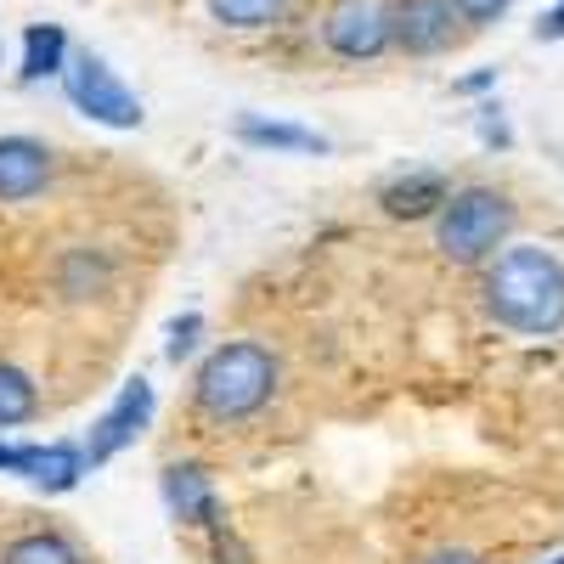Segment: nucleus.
Wrapping results in <instances>:
<instances>
[{
	"instance_id": "nucleus-21",
	"label": "nucleus",
	"mask_w": 564,
	"mask_h": 564,
	"mask_svg": "<svg viewBox=\"0 0 564 564\" xmlns=\"http://www.w3.org/2000/svg\"><path fill=\"white\" fill-rule=\"evenodd\" d=\"M536 40H564V0H558V7L536 23Z\"/></svg>"
},
{
	"instance_id": "nucleus-17",
	"label": "nucleus",
	"mask_w": 564,
	"mask_h": 564,
	"mask_svg": "<svg viewBox=\"0 0 564 564\" xmlns=\"http://www.w3.org/2000/svg\"><path fill=\"white\" fill-rule=\"evenodd\" d=\"M198 327H204V316H198V311L175 316V322H170V345H164V356H170V361H186V356H193V345H198Z\"/></svg>"
},
{
	"instance_id": "nucleus-1",
	"label": "nucleus",
	"mask_w": 564,
	"mask_h": 564,
	"mask_svg": "<svg viewBox=\"0 0 564 564\" xmlns=\"http://www.w3.org/2000/svg\"><path fill=\"white\" fill-rule=\"evenodd\" d=\"M486 311L502 327H513V334H531V339L558 334L564 327V265L536 243L497 254V265L486 271Z\"/></svg>"
},
{
	"instance_id": "nucleus-18",
	"label": "nucleus",
	"mask_w": 564,
	"mask_h": 564,
	"mask_svg": "<svg viewBox=\"0 0 564 564\" xmlns=\"http://www.w3.org/2000/svg\"><path fill=\"white\" fill-rule=\"evenodd\" d=\"M457 12H463V23H491L508 12V0H457Z\"/></svg>"
},
{
	"instance_id": "nucleus-22",
	"label": "nucleus",
	"mask_w": 564,
	"mask_h": 564,
	"mask_svg": "<svg viewBox=\"0 0 564 564\" xmlns=\"http://www.w3.org/2000/svg\"><path fill=\"white\" fill-rule=\"evenodd\" d=\"M486 85H491V74H468V79H457L463 97H475V90H486Z\"/></svg>"
},
{
	"instance_id": "nucleus-14",
	"label": "nucleus",
	"mask_w": 564,
	"mask_h": 564,
	"mask_svg": "<svg viewBox=\"0 0 564 564\" xmlns=\"http://www.w3.org/2000/svg\"><path fill=\"white\" fill-rule=\"evenodd\" d=\"M0 564H85V558H79L63 536H52V531H29V536L7 542Z\"/></svg>"
},
{
	"instance_id": "nucleus-11",
	"label": "nucleus",
	"mask_w": 564,
	"mask_h": 564,
	"mask_svg": "<svg viewBox=\"0 0 564 564\" xmlns=\"http://www.w3.org/2000/svg\"><path fill=\"white\" fill-rule=\"evenodd\" d=\"M85 463H90V457H85L79 446H68V441H57V446H34L29 486H34V491H45V497H63V491H74V486H79Z\"/></svg>"
},
{
	"instance_id": "nucleus-13",
	"label": "nucleus",
	"mask_w": 564,
	"mask_h": 564,
	"mask_svg": "<svg viewBox=\"0 0 564 564\" xmlns=\"http://www.w3.org/2000/svg\"><path fill=\"white\" fill-rule=\"evenodd\" d=\"M68 68V34L57 23H34L23 34V79H52Z\"/></svg>"
},
{
	"instance_id": "nucleus-5",
	"label": "nucleus",
	"mask_w": 564,
	"mask_h": 564,
	"mask_svg": "<svg viewBox=\"0 0 564 564\" xmlns=\"http://www.w3.org/2000/svg\"><path fill=\"white\" fill-rule=\"evenodd\" d=\"M322 45L345 63H372L395 45V7L390 0H334V12L322 18Z\"/></svg>"
},
{
	"instance_id": "nucleus-20",
	"label": "nucleus",
	"mask_w": 564,
	"mask_h": 564,
	"mask_svg": "<svg viewBox=\"0 0 564 564\" xmlns=\"http://www.w3.org/2000/svg\"><path fill=\"white\" fill-rule=\"evenodd\" d=\"M480 135H486V148H508V124L497 119V108H480Z\"/></svg>"
},
{
	"instance_id": "nucleus-23",
	"label": "nucleus",
	"mask_w": 564,
	"mask_h": 564,
	"mask_svg": "<svg viewBox=\"0 0 564 564\" xmlns=\"http://www.w3.org/2000/svg\"><path fill=\"white\" fill-rule=\"evenodd\" d=\"M423 564H480L475 553H435V558H423Z\"/></svg>"
},
{
	"instance_id": "nucleus-15",
	"label": "nucleus",
	"mask_w": 564,
	"mask_h": 564,
	"mask_svg": "<svg viewBox=\"0 0 564 564\" xmlns=\"http://www.w3.org/2000/svg\"><path fill=\"white\" fill-rule=\"evenodd\" d=\"M34 412H40V390L29 384V372L0 367V430H18Z\"/></svg>"
},
{
	"instance_id": "nucleus-2",
	"label": "nucleus",
	"mask_w": 564,
	"mask_h": 564,
	"mask_svg": "<svg viewBox=\"0 0 564 564\" xmlns=\"http://www.w3.org/2000/svg\"><path fill=\"white\" fill-rule=\"evenodd\" d=\"M276 390V361L271 350L238 339V345H220L193 379V401L204 417L215 423H238V417H254Z\"/></svg>"
},
{
	"instance_id": "nucleus-10",
	"label": "nucleus",
	"mask_w": 564,
	"mask_h": 564,
	"mask_svg": "<svg viewBox=\"0 0 564 564\" xmlns=\"http://www.w3.org/2000/svg\"><path fill=\"white\" fill-rule=\"evenodd\" d=\"M446 198H452V181L441 175V170H412V175H395L384 193H379V204H384V215L390 220H423V215H441L446 209Z\"/></svg>"
},
{
	"instance_id": "nucleus-3",
	"label": "nucleus",
	"mask_w": 564,
	"mask_h": 564,
	"mask_svg": "<svg viewBox=\"0 0 564 564\" xmlns=\"http://www.w3.org/2000/svg\"><path fill=\"white\" fill-rule=\"evenodd\" d=\"M508 226H513V204L502 193H491V186H463L435 215V243L457 265H480L508 238Z\"/></svg>"
},
{
	"instance_id": "nucleus-12",
	"label": "nucleus",
	"mask_w": 564,
	"mask_h": 564,
	"mask_svg": "<svg viewBox=\"0 0 564 564\" xmlns=\"http://www.w3.org/2000/svg\"><path fill=\"white\" fill-rule=\"evenodd\" d=\"M238 141H249V148H271V153H327V141H322L316 130L276 124V119H254V113L238 119Z\"/></svg>"
},
{
	"instance_id": "nucleus-6",
	"label": "nucleus",
	"mask_w": 564,
	"mask_h": 564,
	"mask_svg": "<svg viewBox=\"0 0 564 564\" xmlns=\"http://www.w3.org/2000/svg\"><path fill=\"white\" fill-rule=\"evenodd\" d=\"M148 417H153V384H148V379H130V384L119 390V401H113L97 423H90V441H85L90 468L108 463V457H119L141 430H148Z\"/></svg>"
},
{
	"instance_id": "nucleus-19",
	"label": "nucleus",
	"mask_w": 564,
	"mask_h": 564,
	"mask_svg": "<svg viewBox=\"0 0 564 564\" xmlns=\"http://www.w3.org/2000/svg\"><path fill=\"white\" fill-rule=\"evenodd\" d=\"M34 446H0V475H29Z\"/></svg>"
},
{
	"instance_id": "nucleus-7",
	"label": "nucleus",
	"mask_w": 564,
	"mask_h": 564,
	"mask_svg": "<svg viewBox=\"0 0 564 564\" xmlns=\"http://www.w3.org/2000/svg\"><path fill=\"white\" fill-rule=\"evenodd\" d=\"M463 12L457 0H401L395 7V45L406 57H435L457 40Z\"/></svg>"
},
{
	"instance_id": "nucleus-9",
	"label": "nucleus",
	"mask_w": 564,
	"mask_h": 564,
	"mask_svg": "<svg viewBox=\"0 0 564 564\" xmlns=\"http://www.w3.org/2000/svg\"><path fill=\"white\" fill-rule=\"evenodd\" d=\"M164 502L181 525H198V531H220V502L215 486L198 463H170L164 468Z\"/></svg>"
},
{
	"instance_id": "nucleus-4",
	"label": "nucleus",
	"mask_w": 564,
	"mask_h": 564,
	"mask_svg": "<svg viewBox=\"0 0 564 564\" xmlns=\"http://www.w3.org/2000/svg\"><path fill=\"white\" fill-rule=\"evenodd\" d=\"M63 85H68V97H74V108H79L85 119H97V124H108V130H135V124H141V102H135V90H124V85H119V74H113L97 52L68 57Z\"/></svg>"
},
{
	"instance_id": "nucleus-24",
	"label": "nucleus",
	"mask_w": 564,
	"mask_h": 564,
	"mask_svg": "<svg viewBox=\"0 0 564 564\" xmlns=\"http://www.w3.org/2000/svg\"><path fill=\"white\" fill-rule=\"evenodd\" d=\"M553 564H564V553H558V558H553Z\"/></svg>"
},
{
	"instance_id": "nucleus-8",
	"label": "nucleus",
	"mask_w": 564,
	"mask_h": 564,
	"mask_svg": "<svg viewBox=\"0 0 564 564\" xmlns=\"http://www.w3.org/2000/svg\"><path fill=\"white\" fill-rule=\"evenodd\" d=\"M45 181H52V153L29 135H0V204L45 193Z\"/></svg>"
},
{
	"instance_id": "nucleus-16",
	"label": "nucleus",
	"mask_w": 564,
	"mask_h": 564,
	"mask_svg": "<svg viewBox=\"0 0 564 564\" xmlns=\"http://www.w3.org/2000/svg\"><path fill=\"white\" fill-rule=\"evenodd\" d=\"M289 12V0H209V18L226 29H265Z\"/></svg>"
}]
</instances>
